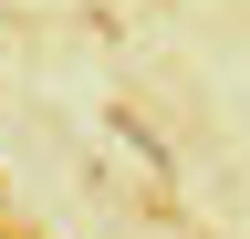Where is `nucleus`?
Listing matches in <instances>:
<instances>
[{"label": "nucleus", "instance_id": "1", "mask_svg": "<svg viewBox=\"0 0 250 239\" xmlns=\"http://www.w3.org/2000/svg\"><path fill=\"white\" fill-rule=\"evenodd\" d=\"M104 125H115V146H125V156H146L156 177H167V135H156V125H146V114H125V104H115V114H104Z\"/></svg>", "mask_w": 250, "mask_h": 239}]
</instances>
